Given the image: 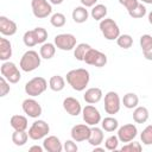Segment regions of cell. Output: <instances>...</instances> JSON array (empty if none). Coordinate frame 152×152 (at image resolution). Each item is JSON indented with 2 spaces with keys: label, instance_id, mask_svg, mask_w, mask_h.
Segmentation results:
<instances>
[{
  "label": "cell",
  "instance_id": "1",
  "mask_svg": "<svg viewBox=\"0 0 152 152\" xmlns=\"http://www.w3.org/2000/svg\"><path fill=\"white\" fill-rule=\"evenodd\" d=\"M66 82L68 84L76 91H83L90 81V74L87 69L78 68L72 69L66 74Z\"/></svg>",
  "mask_w": 152,
  "mask_h": 152
},
{
  "label": "cell",
  "instance_id": "2",
  "mask_svg": "<svg viewBox=\"0 0 152 152\" xmlns=\"http://www.w3.org/2000/svg\"><path fill=\"white\" fill-rule=\"evenodd\" d=\"M40 63H42L40 55L34 50H27L21 56L20 62H19V66L23 71L31 72V71H34L36 69H38L40 66Z\"/></svg>",
  "mask_w": 152,
  "mask_h": 152
},
{
  "label": "cell",
  "instance_id": "3",
  "mask_svg": "<svg viewBox=\"0 0 152 152\" xmlns=\"http://www.w3.org/2000/svg\"><path fill=\"white\" fill-rule=\"evenodd\" d=\"M46 89H48V81L42 76L33 77L25 84V93L31 97L42 95Z\"/></svg>",
  "mask_w": 152,
  "mask_h": 152
},
{
  "label": "cell",
  "instance_id": "4",
  "mask_svg": "<svg viewBox=\"0 0 152 152\" xmlns=\"http://www.w3.org/2000/svg\"><path fill=\"white\" fill-rule=\"evenodd\" d=\"M100 31L103 34V37L107 40H114L118 39V37L120 36V28L118 26V24L112 19V18H104L100 21Z\"/></svg>",
  "mask_w": 152,
  "mask_h": 152
},
{
  "label": "cell",
  "instance_id": "5",
  "mask_svg": "<svg viewBox=\"0 0 152 152\" xmlns=\"http://www.w3.org/2000/svg\"><path fill=\"white\" fill-rule=\"evenodd\" d=\"M0 72H1V76H4L10 83H13V84L18 83L21 78V74L18 66L13 62H10V61H6L1 64Z\"/></svg>",
  "mask_w": 152,
  "mask_h": 152
},
{
  "label": "cell",
  "instance_id": "6",
  "mask_svg": "<svg viewBox=\"0 0 152 152\" xmlns=\"http://www.w3.org/2000/svg\"><path fill=\"white\" fill-rule=\"evenodd\" d=\"M50 132V126L44 120H36L28 128V137L32 140H40L48 137Z\"/></svg>",
  "mask_w": 152,
  "mask_h": 152
},
{
  "label": "cell",
  "instance_id": "7",
  "mask_svg": "<svg viewBox=\"0 0 152 152\" xmlns=\"http://www.w3.org/2000/svg\"><path fill=\"white\" fill-rule=\"evenodd\" d=\"M83 62L88 65H93V66H96V68H102L107 64V56H106V53L101 52L100 50L90 48L89 51L86 53V57H84Z\"/></svg>",
  "mask_w": 152,
  "mask_h": 152
},
{
  "label": "cell",
  "instance_id": "8",
  "mask_svg": "<svg viewBox=\"0 0 152 152\" xmlns=\"http://www.w3.org/2000/svg\"><path fill=\"white\" fill-rule=\"evenodd\" d=\"M32 13L38 19L48 18L52 13V6L48 0H31Z\"/></svg>",
  "mask_w": 152,
  "mask_h": 152
},
{
  "label": "cell",
  "instance_id": "9",
  "mask_svg": "<svg viewBox=\"0 0 152 152\" xmlns=\"http://www.w3.org/2000/svg\"><path fill=\"white\" fill-rule=\"evenodd\" d=\"M53 43L57 49L62 51H70L75 49L77 40H76V37L71 33H61L55 37Z\"/></svg>",
  "mask_w": 152,
  "mask_h": 152
},
{
  "label": "cell",
  "instance_id": "10",
  "mask_svg": "<svg viewBox=\"0 0 152 152\" xmlns=\"http://www.w3.org/2000/svg\"><path fill=\"white\" fill-rule=\"evenodd\" d=\"M121 100L118 93L108 91L104 95V112L109 115H114L120 110Z\"/></svg>",
  "mask_w": 152,
  "mask_h": 152
},
{
  "label": "cell",
  "instance_id": "11",
  "mask_svg": "<svg viewBox=\"0 0 152 152\" xmlns=\"http://www.w3.org/2000/svg\"><path fill=\"white\" fill-rule=\"evenodd\" d=\"M82 118H83V121L89 126H96L102 120L99 109L95 106L89 103L82 108Z\"/></svg>",
  "mask_w": 152,
  "mask_h": 152
},
{
  "label": "cell",
  "instance_id": "12",
  "mask_svg": "<svg viewBox=\"0 0 152 152\" xmlns=\"http://www.w3.org/2000/svg\"><path fill=\"white\" fill-rule=\"evenodd\" d=\"M21 108H23V112L28 116V118H32V119H37L42 115V106L39 104L38 101H36L34 99L30 97V99H25L21 103Z\"/></svg>",
  "mask_w": 152,
  "mask_h": 152
},
{
  "label": "cell",
  "instance_id": "13",
  "mask_svg": "<svg viewBox=\"0 0 152 152\" xmlns=\"http://www.w3.org/2000/svg\"><path fill=\"white\" fill-rule=\"evenodd\" d=\"M90 131H91V128L89 127V125L77 124V125L72 126V128L70 131V135H71V139H74L76 142H81V141H86L89 139Z\"/></svg>",
  "mask_w": 152,
  "mask_h": 152
},
{
  "label": "cell",
  "instance_id": "14",
  "mask_svg": "<svg viewBox=\"0 0 152 152\" xmlns=\"http://www.w3.org/2000/svg\"><path fill=\"white\" fill-rule=\"evenodd\" d=\"M138 129L134 124H126L118 128V138L120 142H129L133 141V139L137 137Z\"/></svg>",
  "mask_w": 152,
  "mask_h": 152
},
{
  "label": "cell",
  "instance_id": "15",
  "mask_svg": "<svg viewBox=\"0 0 152 152\" xmlns=\"http://www.w3.org/2000/svg\"><path fill=\"white\" fill-rule=\"evenodd\" d=\"M63 108L64 110L71 115V116H77L82 113V106H81V102L72 97V96H68L63 100Z\"/></svg>",
  "mask_w": 152,
  "mask_h": 152
},
{
  "label": "cell",
  "instance_id": "16",
  "mask_svg": "<svg viewBox=\"0 0 152 152\" xmlns=\"http://www.w3.org/2000/svg\"><path fill=\"white\" fill-rule=\"evenodd\" d=\"M17 30H18V26H17L15 21L8 19L5 15H1L0 17V33L2 36L11 37V36L15 34Z\"/></svg>",
  "mask_w": 152,
  "mask_h": 152
},
{
  "label": "cell",
  "instance_id": "17",
  "mask_svg": "<svg viewBox=\"0 0 152 152\" xmlns=\"http://www.w3.org/2000/svg\"><path fill=\"white\" fill-rule=\"evenodd\" d=\"M43 147L48 152H62L64 150L63 144L61 142L59 138H57L56 135L45 137L44 140H43Z\"/></svg>",
  "mask_w": 152,
  "mask_h": 152
},
{
  "label": "cell",
  "instance_id": "18",
  "mask_svg": "<svg viewBox=\"0 0 152 152\" xmlns=\"http://www.w3.org/2000/svg\"><path fill=\"white\" fill-rule=\"evenodd\" d=\"M102 96H103V93L100 88L97 87H93V88H89L86 90V93L83 94V99L87 103L89 104H95L97 102H100L102 100Z\"/></svg>",
  "mask_w": 152,
  "mask_h": 152
},
{
  "label": "cell",
  "instance_id": "19",
  "mask_svg": "<svg viewBox=\"0 0 152 152\" xmlns=\"http://www.w3.org/2000/svg\"><path fill=\"white\" fill-rule=\"evenodd\" d=\"M10 124H11V127L14 131H26L27 127H28L27 118L24 116V115H19V114L13 115L10 120Z\"/></svg>",
  "mask_w": 152,
  "mask_h": 152
},
{
  "label": "cell",
  "instance_id": "20",
  "mask_svg": "<svg viewBox=\"0 0 152 152\" xmlns=\"http://www.w3.org/2000/svg\"><path fill=\"white\" fill-rule=\"evenodd\" d=\"M12 57V44L7 38H0V59L2 62L10 61Z\"/></svg>",
  "mask_w": 152,
  "mask_h": 152
},
{
  "label": "cell",
  "instance_id": "21",
  "mask_svg": "<svg viewBox=\"0 0 152 152\" xmlns=\"http://www.w3.org/2000/svg\"><path fill=\"white\" fill-rule=\"evenodd\" d=\"M71 17H72V20L77 24H83L88 20V17H89V12L87 10V7L84 6H77L72 10V13H71Z\"/></svg>",
  "mask_w": 152,
  "mask_h": 152
},
{
  "label": "cell",
  "instance_id": "22",
  "mask_svg": "<svg viewBox=\"0 0 152 152\" xmlns=\"http://www.w3.org/2000/svg\"><path fill=\"white\" fill-rule=\"evenodd\" d=\"M103 129L102 128H99L96 126L91 127V131H90V135H89V139H88V142L91 145V146H99L103 142Z\"/></svg>",
  "mask_w": 152,
  "mask_h": 152
},
{
  "label": "cell",
  "instance_id": "23",
  "mask_svg": "<svg viewBox=\"0 0 152 152\" xmlns=\"http://www.w3.org/2000/svg\"><path fill=\"white\" fill-rule=\"evenodd\" d=\"M148 116H150L148 109L144 106H138L133 110V120L137 124H145L148 120Z\"/></svg>",
  "mask_w": 152,
  "mask_h": 152
},
{
  "label": "cell",
  "instance_id": "24",
  "mask_svg": "<svg viewBox=\"0 0 152 152\" xmlns=\"http://www.w3.org/2000/svg\"><path fill=\"white\" fill-rule=\"evenodd\" d=\"M49 87L52 91H62L65 87V80L63 76L61 75H53L50 80H49Z\"/></svg>",
  "mask_w": 152,
  "mask_h": 152
},
{
  "label": "cell",
  "instance_id": "25",
  "mask_svg": "<svg viewBox=\"0 0 152 152\" xmlns=\"http://www.w3.org/2000/svg\"><path fill=\"white\" fill-rule=\"evenodd\" d=\"M56 53V45L55 43H44L39 49V55L44 59H51Z\"/></svg>",
  "mask_w": 152,
  "mask_h": 152
},
{
  "label": "cell",
  "instance_id": "26",
  "mask_svg": "<svg viewBox=\"0 0 152 152\" xmlns=\"http://www.w3.org/2000/svg\"><path fill=\"white\" fill-rule=\"evenodd\" d=\"M122 104L127 109H134L139 104V97L135 93H127L122 97Z\"/></svg>",
  "mask_w": 152,
  "mask_h": 152
},
{
  "label": "cell",
  "instance_id": "27",
  "mask_svg": "<svg viewBox=\"0 0 152 152\" xmlns=\"http://www.w3.org/2000/svg\"><path fill=\"white\" fill-rule=\"evenodd\" d=\"M107 12H108V11H107V7H106L104 5H102V4H96L95 6H93V7H91L90 15H91V18H93V19L101 21L102 19H104V18H106Z\"/></svg>",
  "mask_w": 152,
  "mask_h": 152
},
{
  "label": "cell",
  "instance_id": "28",
  "mask_svg": "<svg viewBox=\"0 0 152 152\" xmlns=\"http://www.w3.org/2000/svg\"><path fill=\"white\" fill-rule=\"evenodd\" d=\"M101 127L106 132H114L119 128V121L113 116H107L101 120Z\"/></svg>",
  "mask_w": 152,
  "mask_h": 152
},
{
  "label": "cell",
  "instance_id": "29",
  "mask_svg": "<svg viewBox=\"0 0 152 152\" xmlns=\"http://www.w3.org/2000/svg\"><path fill=\"white\" fill-rule=\"evenodd\" d=\"M28 133L26 131H14L12 134V142L15 146H24L28 140Z\"/></svg>",
  "mask_w": 152,
  "mask_h": 152
},
{
  "label": "cell",
  "instance_id": "30",
  "mask_svg": "<svg viewBox=\"0 0 152 152\" xmlns=\"http://www.w3.org/2000/svg\"><path fill=\"white\" fill-rule=\"evenodd\" d=\"M90 48H91V46H90L89 44H87V43H80V44H77V45L75 46V49H74V57H75L77 61L83 62V59H84V57H86V53L89 51Z\"/></svg>",
  "mask_w": 152,
  "mask_h": 152
},
{
  "label": "cell",
  "instance_id": "31",
  "mask_svg": "<svg viewBox=\"0 0 152 152\" xmlns=\"http://www.w3.org/2000/svg\"><path fill=\"white\" fill-rule=\"evenodd\" d=\"M23 42H24V44L27 48H33L34 45H37L38 44V40H37V37H36L34 30L26 31L24 33V36H23Z\"/></svg>",
  "mask_w": 152,
  "mask_h": 152
},
{
  "label": "cell",
  "instance_id": "32",
  "mask_svg": "<svg viewBox=\"0 0 152 152\" xmlns=\"http://www.w3.org/2000/svg\"><path fill=\"white\" fill-rule=\"evenodd\" d=\"M66 23V19H65V15L63 13H53L50 18V24L53 26V27H63Z\"/></svg>",
  "mask_w": 152,
  "mask_h": 152
},
{
  "label": "cell",
  "instance_id": "33",
  "mask_svg": "<svg viewBox=\"0 0 152 152\" xmlns=\"http://www.w3.org/2000/svg\"><path fill=\"white\" fill-rule=\"evenodd\" d=\"M116 44L121 48V49H129L133 45V38L129 34H120L116 39Z\"/></svg>",
  "mask_w": 152,
  "mask_h": 152
},
{
  "label": "cell",
  "instance_id": "34",
  "mask_svg": "<svg viewBox=\"0 0 152 152\" xmlns=\"http://www.w3.org/2000/svg\"><path fill=\"white\" fill-rule=\"evenodd\" d=\"M140 139L144 145H152V125H148L142 129Z\"/></svg>",
  "mask_w": 152,
  "mask_h": 152
},
{
  "label": "cell",
  "instance_id": "35",
  "mask_svg": "<svg viewBox=\"0 0 152 152\" xmlns=\"http://www.w3.org/2000/svg\"><path fill=\"white\" fill-rule=\"evenodd\" d=\"M128 14H129V17H132L133 19H140V18H142L145 14H146V7L142 5V2L140 4H138V6L134 8V10H132V11H129L128 12Z\"/></svg>",
  "mask_w": 152,
  "mask_h": 152
},
{
  "label": "cell",
  "instance_id": "36",
  "mask_svg": "<svg viewBox=\"0 0 152 152\" xmlns=\"http://www.w3.org/2000/svg\"><path fill=\"white\" fill-rule=\"evenodd\" d=\"M119 142H120V140H119L118 135H110V137H108L106 139L104 147L108 151H115L118 148V146H119Z\"/></svg>",
  "mask_w": 152,
  "mask_h": 152
},
{
  "label": "cell",
  "instance_id": "37",
  "mask_svg": "<svg viewBox=\"0 0 152 152\" xmlns=\"http://www.w3.org/2000/svg\"><path fill=\"white\" fill-rule=\"evenodd\" d=\"M142 150V146L140 142L138 141H129V142H126V145H124L121 147V151L122 152H140Z\"/></svg>",
  "mask_w": 152,
  "mask_h": 152
},
{
  "label": "cell",
  "instance_id": "38",
  "mask_svg": "<svg viewBox=\"0 0 152 152\" xmlns=\"http://www.w3.org/2000/svg\"><path fill=\"white\" fill-rule=\"evenodd\" d=\"M34 33L38 40V44H44L48 39V31L44 27H36L34 28Z\"/></svg>",
  "mask_w": 152,
  "mask_h": 152
},
{
  "label": "cell",
  "instance_id": "39",
  "mask_svg": "<svg viewBox=\"0 0 152 152\" xmlns=\"http://www.w3.org/2000/svg\"><path fill=\"white\" fill-rule=\"evenodd\" d=\"M10 91H11L10 82H8L4 76H1V77H0V96H1V97H5Z\"/></svg>",
  "mask_w": 152,
  "mask_h": 152
},
{
  "label": "cell",
  "instance_id": "40",
  "mask_svg": "<svg viewBox=\"0 0 152 152\" xmlns=\"http://www.w3.org/2000/svg\"><path fill=\"white\" fill-rule=\"evenodd\" d=\"M139 43H140L141 50H145V49L150 48V46L152 45V36H150V34H142V36L140 37Z\"/></svg>",
  "mask_w": 152,
  "mask_h": 152
},
{
  "label": "cell",
  "instance_id": "41",
  "mask_svg": "<svg viewBox=\"0 0 152 152\" xmlns=\"http://www.w3.org/2000/svg\"><path fill=\"white\" fill-rule=\"evenodd\" d=\"M63 148L65 152H77L78 147L76 145V141L74 139L71 140H65L64 144H63Z\"/></svg>",
  "mask_w": 152,
  "mask_h": 152
},
{
  "label": "cell",
  "instance_id": "42",
  "mask_svg": "<svg viewBox=\"0 0 152 152\" xmlns=\"http://www.w3.org/2000/svg\"><path fill=\"white\" fill-rule=\"evenodd\" d=\"M119 2L127 10V12L134 10V8L138 6V4H139L138 0H119Z\"/></svg>",
  "mask_w": 152,
  "mask_h": 152
},
{
  "label": "cell",
  "instance_id": "43",
  "mask_svg": "<svg viewBox=\"0 0 152 152\" xmlns=\"http://www.w3.org/2000/svg\"><path fill=\"white\" fill-rule=\"evenodd\" d=\"M142 55L147 61H152V45L145 50H142Z\"/></svg>",
  "mask_w": 152,
  "mask_h": 152
},
{
  "label": "cell",
  "instance_id": "44",
  "mask_svg": "<svg viewBox=\"0 0 152 152\" xmlns=\"http://www.w3.org/2000/svg\"><path fill=\"white\" fill-rule=\"evenodd\" d=\"M80 1H81L82 6H84V7H93L97 2V0H80Z\"/></svg>",
  "mask_w": 152,
  "mask_h": 152
},
{
  "label": "cell",
  "instance_id": "45",
  "mask_svg": "<svg viewBox=\"0 0 152 152\" xmlns=\"http://www.w3.org/2000/svg\"><path fill=\"white\" fill-rule=\"evenodd\" d=\"M43 150H44V147H43V146H38V145H33V146H31V147H30V151H31V152H32V151L43 152Z\"/></svg>",
  "mask_w": 152,
  "mask_h": 152
},
{
  "label": "cell",
  "instance_id": "46",
  "mask_svg": "<svg viewBox=\"0 0 152 152\" xmlns=\"http://www.w3.org/2000/svg\"><path fill=\"white\" fill-rule=\"evenodd\" d=\"M49 1H50L51 5H61L64 0H49Z\"/></svg>",
  "mask_w": 152,
  "mask_h": 152
},
{
  "label": "cell",
  "instance_id": "47",
  "mask_svg": "<svg viewBox=\"0 0 152 152\" xmlns=\"http://www.w3.org/2000/svg\"><path fill=\"white\" fill-rule=\"evenodd\" d=\"M96 151H101V152H103V151H104V148L100 147V145H99V146H95V147H94V152H96Z\"/></svg>",
  "mask_w": 152,
  "mask_h": 152
},
{
  "label": "cell",
  "instance_id": "48",
  "mask_svg": "<svg viewBox=\"0 0 152 152\" xmlns=\"http://www.w3.org/2000/svg\"><path fill=\"white\" fill-rule=\"evenodd\" d=\"M147 19H148V23L152 25V11L148 13V15H147Z\"/></svg>",
  "mask_w": 152,
  "mask_h": 152
},
{
  "label": "cell",
  "instance_id": "49",
  "mask_svg": "<svg viewBox=\"0 0 152 152\" xmlns=\"http://www.w3.org/2000/svg\"><path fill=\"white\" fill-rule=\"evenodd\" d=\"M141 2L144 4H148V5H152V0H140Z\"/></svg>",
  "mask_w": 152,
  "mask_h": 152
}]
</instances>
